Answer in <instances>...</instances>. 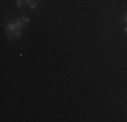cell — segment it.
Returning a JSON list of instances; mask_svg holds the SVG:
<instances>
[{
	"label": "cell",
	"instance_id": "6da1fadb",
	"mask_svg": "<svg viewBox=\"0 0 127 122\" xmlns=\"http://www.w3.org/2000/svg\"><path fill=\"white\" fill-rule=\"evenodd\" d=\"M20 35H22V29H16V30H14V31H11V33H7V37L10 39H12V41L20 38Z\"/></svg>",
	"mask_w": 127,
	"mask_h": 122
},
{
	"label": "cell",
	"instance_id": "7a4b0ae2",
	"mask_svg": "<svg viewBox=\"0 0 127 122\" xmlns=\"http://www.w3.org/2000/svg\"><path fill=\"white\" fill-rule=\"evenodd\" d=\"M16 29H19V27L16 26L15 22H11V23H8L7 26H5V31L7 33H11V31H14V30H16Z\"/></svg>",
	"mask_w": 127,
	"mask_h": 122
},
{
	"label": "cell",
	"instance_id": "3957f363",
	"mask_svg": "<svg viewBox=\"0 0 127 122\" xmlns=\"http://www.w3.org/2000/svg\"><path fill=\"white\" fill-rule=\"evenodd\" d=\"M26 3H27V5H29L31 10H35V8L38 7V3L35 1V0H26Z\"/></svg>",
	"mask_w": 127,
	"mask_h": 122
},
{
	"label": "cell",
	"instance_id": "277c9868",
	"mask_svg": "<svg viewBox=\"0 0 127 122\" xmlns=\"http://www.w3.org/2000/svg\"><path fill=\"white\" fill-rule=\"evenodd\" d=\"M25 1H26V0H16V5H18L19 8H22L23 4H25Z\"/></svg>",
	"mask_w": 127,
	"mask_h": 122
},
{
	"label": "cell",
	"instance_id": "5b68a950",
	"mask_svg": "<svg viewBox=\"0 0 127 122\" xmlns=\"http://www.w3.org/2000/svg\"><path fill=\"white\" fill-rule=\"evenodd\" d=\"M20 19H22V20H23V23H26V24L30 22V19H29V18H27V16H22V18H20Z\"/></svg>",
	"mask_w": 127,
	"mask_h": 122
},
{
	"label": "cell",
	"instance_id": "8992f818",
	"mask_svg": "<svg viewBox=\"0 0 127 122\" xmlns=\"http://www.w3.org/2000/svg\"><path fill=\"white\" fill-rule=\"evenodd\" d=\"M123 19H125V22H126V27H125V31L127 33V12L125 14V16H123Z\"/></svg>",
	"mask_w": 127,
	"mask_h": 122
}]
</instances>
